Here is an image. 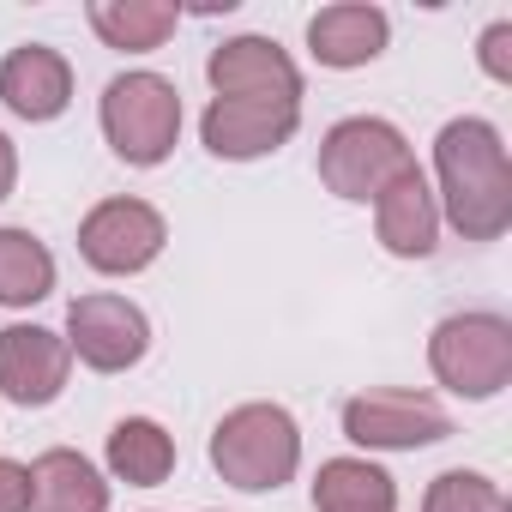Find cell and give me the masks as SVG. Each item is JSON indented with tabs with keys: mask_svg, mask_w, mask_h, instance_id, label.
<instances>
[{
	"mask_svg": "<svg viewBox=\"0 0 512 512\" xmlns=\"http://www.w3.org/2000/svg\"><path fill=\"white\" fill-rule=\"evenodd\" d=\"M434 199L440 223H452L464 241H500L512 229V163L500 145V127L482 115H458L434 139Z\"/></svg>",
	"mask_w": 512,
	"mask_h": 512,
	"instance_id": "obj_1",
	"label": "cell"
},
{
	"mask_svg": "<svg viewBox=\"0 0 512 512\" xmlns=\"http://www.w3.org/2000/svg\"><path fill=\"white\" fill-rule=\"evenodd\" d=\"M211 470L241 494H272L302 470V428L284 404H235L211 428Z\"/></svg>",
	"mask_w": 512,
	"mask_h": 512,
	"instance_id": "obj_2",
	"label": "cell"
},
{
	"mask_svg": "<svg viewBox=\"0 0 512 512\" xmlns=\"http://www.w3.org/2000/svg\"><path fill=\"white\" fill-rule=\"evenodd\" d=\"M97 121H103V139L121 163L157 169L181 139V91L163 73H121L103 85Z\"/></svg>",
	"mask_w": 512,
	"mask_h": 512,
	"instance_id": "obj_3",
	"label": "cell"
},
{
	"mask_svg": "<svg viewBox=\"0 0 512 512\" xmlns=\"http://www.w3.org/2000/svg\"><path fill=\"white\" fill-rule=\"evenodd\" d=\"M428 368L452 398H500L512 386V326L500 314H446L428 338Z\"/></svg>",
	"mask_w": 512,
	"mask_h": 512,
	"instance_id": "obj_4",
	"label": "cell"
},
{
	"mask_svg": "<svg viewBox=\"0 0 512 512\" xmlns=\"http://www.w3.org/2000/svg\"><path fill=\"white\" fill-rule=\"evenodd\" d=\"M410 163L416 157H410L404 133L380 115H350L320 139V181H326V193H338L350 205H374Z\"/></svg>",
	"mask_w": 512,
	"mask_h": 512,
	"instance_id": "obj_5",
	"label": "cell"
},
{
	"mask_svg": "<svg viewBox=\"0 0 512 512\" xmlns=\"http://www.w3.org/2000/svg\"><path fill=\"white\" fill-rule=\"evenodd\" d=\"M446 434H452V416L428 392L380 386V392H356L344 404V440H356L368 452H416V446H440Z\"/></svg>",
	"mask_w": 512,
	"mask_h": 512,
	"instance_id": "obj_6",
	"label": "cell"
},
{
	"mask_svg": "<svg viewBox=\"0 0 512 512\" xmlns=\"http://www.w3.org/2000/svg\"><path fill=\"white\" fill-rule=\"evenodd\" d=\"M169 241V223L145 199H103L79 223V260L103 278H133L145 272Z\"/></svg>",
	"mask_w": 512,
	"mask_h": 512,
	"instance_id": "obj_7",
	"label": "cell"
},
{
	"mask_svg": "<svg viewBox=\"0 0 512 512\" xmlns=\"http://www.w3.org/2000/svg\"><path fill=\"white\" fill-rule=\"evenodd\" d=\"M67 350L91 368V374H127L145 362L151 350V320L139 302L127 296H79L67 308Z\"/></svg>",
	"mask_w": 512,
	"mask_h": 512,
	"instance_id": "obj_8",
	"label": "cell"
},
{
	"mask_svg": "<svg viewBox=\"0 0 512 512\" xmlns=\"http://www.w3.org/2000/svg\"><path fill=\"white\" fill-rule=\"evenodd\" d=\"M205 79H211L217 97L302 109V67L272 37H223L211 49V61H205Z\"/></svg>",
	"mask_w": 512,
	"mask_h": 512,
	"instance_id": "obj_9",
	"label": "cell"
},
{
	"mask_svg": "<svg viewBox=\"0 0 512 512\" xmlns=\"http://www.w3.org/2000/svg\"><path fill=\"white\" fill-rule=\"evenodd\" d=\"M302 109L284 103H241V97H211V109L199 115V139L211 157L223 163H253V157H272L296 139Z\"/></svg>",
	"mask_w": 512,
	"mask_h": 512,
	"instance_id": "obj_10",
	"label": "cell"
},
{
	"mask_svg": "<svg viewBox=\"0 0 512 512\" xmlns=\"http://www.w3.org/2000/svg\"><path fill=\"white\" fill-rule=\"evenodd\" d=\"M73 374V350L61 332L49 326H7L0 332V392L19 410H43L67 392Z\"/></svg>",
	"mask_w": 512,
	"mask_h": 512,
	"instance_id": "obj_11",
	"label": "cell"
},
{
	"mask_svg": "<svg viewBox=\"0 0 512 512\" xmlns=\"http://www.w3.org/2000/svg\"><path fill=\"white\" fill-rule=\"evenodd\" d=\"M374 235L392 260H428L440 247V199L422 175V163H410L380 199H374Z\"/></svg>",
	"mask_w": 512,
	"mask_h": 512,
	"instance_id": "obj_12",
	"label": "cell"
},
{
	"mask_svg": "<svg viewBox=\"0 0 512 512\" xmlns=\"http://www.w3.org/2000/svg\"><path fill=\"white\" fill-rule=\"evenodd\" d=\"M0 103H7L19 121H55L73 103V67L61 49L49 43H19L7 61H0Z\"/></svg>",
	"mask_w": 512,
	"mask_h": 512,
	"instance_id": "obj_13",
	"label": "cell"
},
{
	"mask_svg": "<svg viewBox=\"0 0 512 512\" xmlns=\"http://www.w3.org/2000/svg\"><path fill=\"white\" fill-rule=\"evenodd\" d=\"M386 37H392V19L380 7H368V0H338V7H320L308 19V49L332 73H356V67L380 61Z\"/></svg>",
	"mask_w": 512,
	"mask_h": 512,
	"instance_id": "obj_14",
	"label": "cell"
},
{
	"mask_svg": "<svg viewBox=\"0 0 512 512\" xmlns=\"http://www.w3.org/2000/svg\"><path fill=\"white\" fill-rule=\"evenodd\" d=\"M25 470H31V512H109V482L85 452L49 446Z\"/></svg>",
	"mask_w": 512,
	"mask_h": 512,
	"instance_id": "obj_15",
	"label": "cell"
},
{
	"mask_svg": "<svg viewBox=\"0 0 512 512\" xmlns=\"http://www.w3.org/2000/svg\"><path fill=\"white\" fill-rule=\"evenodd\" d=\"M103 458H109V476H115V482H127V488H157V482H169V470H175V434H169L163 422H151V416H121V422L109 428Z\"/></svg>",
	"mask_w": 512,
	"mask_h": 512,
	"instance_id": "obj_16",
	"label": "cell"
},
{
	"mask_svg": "<svg viewBox=\"0 0 512 512\" xmlns=\"http://www.w3.org/2000/svg\"><path fill=\"white\" fill-rule=\"evenodd\" d=\"M91 31L121 49V55H151L175 37L181 25V7H169V0H91Z\"/></svg>",
	"mask_w": 512,
	"mask_h": 512,
	"instance_id": "obj_17",
	"label": "cell"
},
{
	"mask_svg": "<svg viewBox=\"0 0 512 512\" xmlns=\"http://www.w3.org/2000/svg\"><path fill=\"white\" fill-rule=\"evenodd\" d=\"M314 512H398V482L368 458H326L314 476Z\"/></svg>",
	"mask_w": 512,
	"mask_h": 512,
	"instance_id": "obj_18",
	"label": "cell"
},
{
	"mask_svg": "<svg viewBox=\"0 0 512 512\" xmlns=\"http://www.w3.org/2000/svg\"><path fill=\"white\" fill-rule=\"evenodd\" d=\"M55 296V253L31 229H0V308H37Z\"/></svg>",
	"mask_w": 512,
	"mask_h": 512,
	"instance_id": "obj_19",
	"label": "cell"
},
{
	"mask_svg": "<svg viewBox=\"0 0 512 512\" xmlns=\"http://www.w3.org/2000/svg\"><path fill=\"white\" fill-rule=\"evenodd\" d=\"M422 512H512L500 482L482 470H440L422 494Z\"/></svg>",
	"mask_w": 512,
	"mask_h": 512,
	"instance_id": "obj_20",
	"label": "cell"
},
{
	"mask_svg": "<svg viewBox=\"0 0 512 512\" xmlns=\"http://www.w3.org/2000/svg\"><path fill=\"white\" fill-rule=\"evenodd\" d=\"M476 55H482V73H488V79L512 85V25H506V19L482 31V49H476Z\"/></svg>",
	"mask_w": 512,
	"mask_h": 512,
	"instance_id": "obj_21",
	"label": "cell"
},
{
	"mask_svg": "<svg viewBox=\"0 0 512 512\" xmlns=\"http://www.w3.org/2000/svg\"><path fill=\"white\" fill-rule=\"evenodd\" d=\"M0 512H31V470L0 458Z\"/></svg>",
	"mask_w": 512,
	"mask_h": 512,
	"instance_id": "obj_22",
	"label": "cell"
},
{
	"mask_svg": "<svg viewBox=\"0 0 512 512\" xmlns=\"http://www.w3.org/2000/svg\"><path fill=\"white\" fill-rule=\"evenodd\" d=\"M13 187H19V151H13L7 133H0V199H13Z\"/></svg>",
	"mask_w": 512,
	"mask_h": 512,
	"instance_id": "obj_23",
	"label": "cell"
}]
</instances>
